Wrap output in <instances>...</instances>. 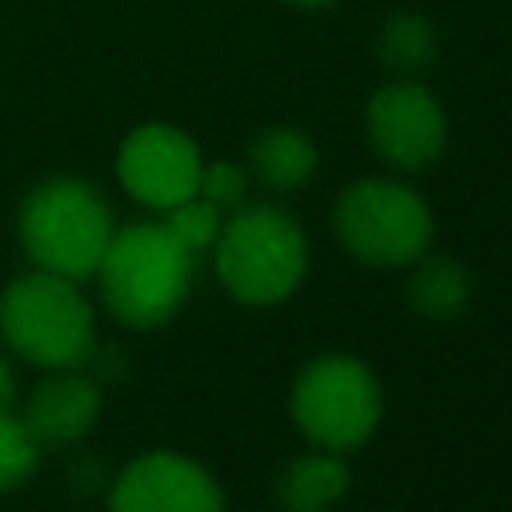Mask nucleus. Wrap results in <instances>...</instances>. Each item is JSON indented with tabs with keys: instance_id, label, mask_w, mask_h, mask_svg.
I'll list each match as a JSON object with an SVG mask.
<instances>
[{
	"instance_id": "f257e3e1",
	"label": "nucleus",
	"mask_w": 512,
	"mask_h": 512,
	"mask_svg": "<svg viewBox=\"0 0 512 512\" xmlns=\"http://www.w3.org/2000/svg\"><path fill=\"white\" fill-rule=\"evenodd\" d=\"M192 276H196V252H188L164 228V220H140L116 228L96 264L104 308L120 324L140 332L168 324L184 308L192 292Z\"/></svg>"
},
{
	"instance_id": "f03ea898",
	"label": "nucleus",
	"mask_w": 512,
	"mask_h": 512,
	"mask_svg": "<svg viewBox=\"0 0 512 512\" xmlns=\"http://www.w3.org/2000/svg\"><path fill=\"white\" fill-rule=\"evenodd\" d=\"M224 292L248 308H272L296 296L308 272V236L280 204H240L224 216L212 244Z\"/></svg>"
},
{
	"instance_id": "7ed1b4c3",
	"label": "nucleus",
	"mask_w": 512,
	"mask_h": 512,
	"mask_svg": "<svg viewBox=\"0 0 512 512\" xmlns=\"http://www.w3.org/2000/svg\"><path fill=\"white\" fill-rule=\"evenodd\" d=\"M16 232L32 268L80 284L84 276H96V264L116 232V216L88 180L52 176L24 196Z\"/></svg>"
},
{
	"instance_id": "20e7f679",
	"label": "nucleus",
	"mask_w": 512,
	"mask_h": 512,
	"mask_svg": "<svg viewBox=\"0 0 512 512\" xmlns=\"http://www.w3.org/2000/svg\"><path fill=\"white\" fill-rule=\"evenodd\" d=\"M0 340L36 368H80L96 348V316L76 280L32 268L0 292Z\"/></svg>"
},
{
	"instance_id": "39448f33",
	"label": "nucleus",
	"mask_w": 512,
	"mask_h": 512,
	"mask_svg": "<svg viewBox=\"0 0 512 512\" xmlns=\"http://www.w3.org/2000/svg\"><path fill=\"white\" fill-rule=\"evenodd\" d=\"M288 412L312 448L348 456L376 436L384 416V388L360 356L320 352L296 372Z\"/></svg>"
},
{
	"instance_id": "423d86ee",
	"label": "nucleus",
	"mask_w": 512,
	"mask_h": 512,
	"mask_svg": "<svg viewBox=\"0 0 512 512\" xmlns=\"http://www.w3.org/2000/svg\"><path fill=\"white\" fill-rule=\"evenodd\" d=\"M340 248L368 268H408L432 248L436 220L416 188L388 176L352 180L332 204Z\"/></svg>"
},
{
	"instance_id": "0eeeda50",
	"label": "nucleus",
	"mask_w": 512,
	"mask_h": 512,
	"mask_svg": "<svg viewBox=\"0 0 512 512\" xmlns=\"http://www.w3.org/2000/svg\"><path fill=\"white\" fill-rule=\"evenodd\" d=\"M364 128H368L372 152L396 172L432 168L448 144L444 108L416 76H400L376 88L364 112Z\"/></svg>"
},
{
	"instance_id": "6e6552de",
	"label": "nucleus",
	"mask_w": 512,
	"mask_h": 512,
	"mask_svg": "<svg viewBox=\"0 0 512 512\" xmlns=\"http://www.w3.org/2000/svg\"><path fill=\"white\" fill-rule=\"evenodd\" d=\"M200 168L204 160L196 140L172 124H140L116 152V176L124 192L156 212L192 200L200 188Z\"/></svg>"
},
{
	"instance_id": "1a4fd4ad",
	"label": "nucleus",
	"mask_w": 512,
	"mask_h": 512,
	"mask_svg": "<svg viewBox=\"0 0 512 512\" xmlns=\"http://www.w3.org/2000/svg\"><path fill=\"white\" fill-rule=\"evenodd\" d=\"M112 512H224V488L220 480L192 456L156 448L136 460H128L112 488H108Z\"/></svg>"
},
{
	"instance_id": "9d476101",
	"label": "nucleus",
	"mask_w": 512,
	"mask_h": 512,
	"mask_svg": "<svg viewBox=\"0 0 512 512\" xmlns=\"http://www.w3.org/2000/svg\"><path fill=\"white\" fill-rule=\"evenodd\" d=\"M100 404V384L92 376L76 368H52V376L32 388L20 420L40 448H64L92 432V424L100 420Z\"/></svg>"
},
{
	"instance_id": "9b49d317",
	"label": "nucleus",
	"mask_w": 512,
	"mask_h": 512,
	"mask_svg": "<svg viewBox=\"0 0 512 512\" xmlns=\"http://www.w3.org/2000/svg\"><path fill=\"white\" fill-rule=\"evenodd\" d=\"M352 488V468L340 452L312 448L292 456L276 480H272V500L280 512H332Z\"/></svg>"
},
{
	"instance_id": "f8f14e48",
	"label": "nucleus",
	"mask_w": 512,
	"mask_h": 512,
	"mask_svg": "<svg viewBox=\"0 0 512 512\" xmlns=\"http://www.w3.org/2000/svg\"><path fill=\"white\" fill-rule=\"evenodd\" d=\"M404 300L420 320L448 324L472 304V272L448 252H424L408 264Z\"/></svg>"
},
{
	"instance_id": "ddd939ff",
	"label": "nucleus",
	"mask_w": 512,
	"mask_h": 512,
	"mask_svg": "<svg viewBox=\"0 0 512 512\" xmlns=\"http://www.w3.org/2000/svg\"><path fill=\"white\" fill-rule=\"evenodd\" d=\"M320 152L296 124H268L248 140V176L272 192H296L316 176Z\"/></svg>"
},
{
	"instance_id": "4468645a",
	"label": "nucleus",
	"mask_w": 512,
	"mask_h": 512,
	"mask_svg": "<svg viewBox=\"0 0 512 512\" xmlns=\"http://www.w3.org/2000/svg\"><path fill=\"white\" fill-rule=\"evenodd\" d=\"M436 56V32L420 12H392L376 32V60L396 76H416Z\"/></svg>"
},
{
	"instance_id": "2eb2a0df",
	"label": "nucleus",
	"mask_w": 512,
	"mask_h": 512,
	"mask_svg": "<svg viewBox=\"0 0 512 512\" xmlns=\"http://www.w3.org/2000/svg\"><path fill=\"white\" fill-rule=\"evenodd\" d=\"M40 452L44 448L32 440L24 420L12 416V412H0V492H12L20 484H28L36 464H40Z\"/></svg>"
},
{
	"instance_id": "dca6fc26",
	"label": "nucleus",
	"mask_w": 512,
	"mask_h": 512,
	"mask_svg": "<svg viewBox=\"0 0 512 512\" xmlns=\"http://www.w3.org/2000/svg\"><path fill=\"white\" fill-rule=\"evenodd\" d=\"M220 224H224V212L216 204H208L204 196H192V200H180L176 208L164 212V228L188 248V252H204L216 244L220 236Z\"/></svg>"
},
{
	"instance_id": "f3484780",
	"label": "nucleus",
	"mask_w": 512,
	"mask_h": 512,
	"mask_svg": "<svg viewBox=\"0 0 512 512\" xmlns=\"http://www.w3.org/2000/svg\"><path fill=\"white\" fill-rule=\"evenodd\" d=\"M248 168H240V164H232V160H216V164H204L200 168V188H196V196H204L208 204H216L224 216L232 212V208H240L244 200H248Z\"/></svg>"
},
{
	"instance_id": "a211bd4d",
	"label": "nucleus",
	"mask_w": 512,
	"mask_h": 512,
	"mask_svg": "<svg viewBox=\"0 0 512 512\" xmlns=\"http://www.w3.org/2000/svg\"><path fill=\"white\" fill-rule=\"evenodd\" d=\"M12 400H16V376L8 356H0V412H12Z\"/></svg>"
},
{
	"instance_id": "6ab92c4d",
	"label": "nucleus",
	"mask_w": 512,
	"mask_h": 512,
	"mask_svg": "<svg viewBox=\"0 0 512 512\" xmlns=\"http://www.w3.org/2000/svg\"><path fill=\"white\" fill-rule=\"evenodd\" d=\"M288 4H296V8H324V4H332V0H288Z\"/></svg>"
}]
</instances>
